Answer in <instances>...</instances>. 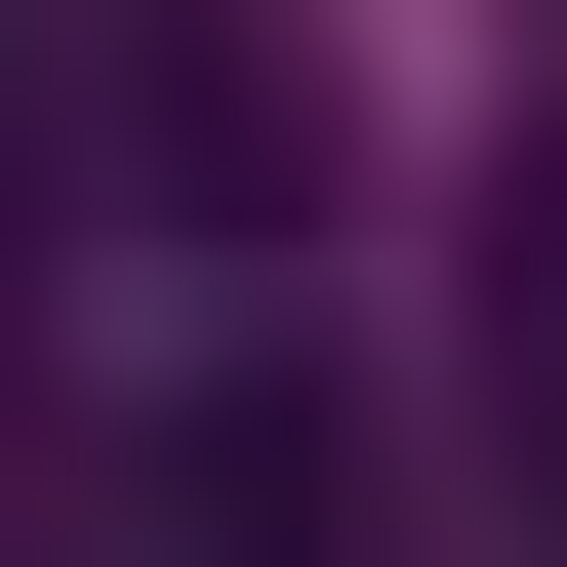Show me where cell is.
I'll use <instances>...</instances> for the list:
<instances>
[{
    "label": "cell",
    "instance_id": "cell-1",
    "mask_svg": "<svg viewBox=\"0 0 567 567\" xmlns=\"http://www.w3.org/2000/svg\"><path fill=\"white\" fill-rule=\"evenodd\" d=\"M486 405H527V446H567V163L486 203Z\"/></svg>",
    "mask_w": 567,
    "mask_h": 567
}]
</instances>
